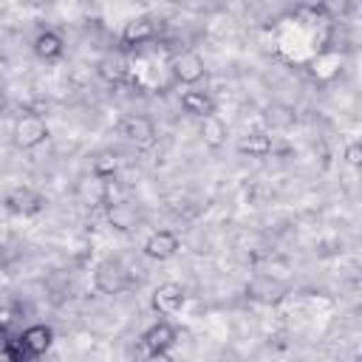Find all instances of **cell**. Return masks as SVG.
Masks as SVG:
<instances>
[{
	"label": "cell",
	"mask_w": 362,
	"mask_h": 362,
	"mask_svg": "<svg viewBox=\"0 0 362 362\" xmlns=\"http://www.w3.org/2000/svg\"><path fill=\"white\" fill-rule=\"evenodd\" d=\"M164 3H178V0H164Z\"/></svg>",
	"instance_id": "cell-21"
},
{
	"label": "cell",
	"mask_w": 362,
	"mask_h": 362,
	"mask_svg": "<svg viewBox=\"0 0 362 362\" xmlns=\"http://www.w3.org/2000/svg\"><path fill=\"white\" fill-rule=\"evenodd\" d=\"M181 107H184L189 116H198V119L215 113V102H212V96H209L206 90H201V88H195V85L187 88V90L181 93Z\"/></svg>",
	"instance_id": "cell-10"
},
{
	"label": "cell",
	"mask_w": 362,
	"mask_h": 362,
	"mask_svg": "<svg viewBox=\"0 0 362 362\" xmlns=\"http://www.w3.org/2000/svg\"><path fill=\"white\" fill-rule=\"evenodd\" d=\"M173 76H175V82H181V85H187V88H192V85H198L204 76H206V65H204V59L195 54V51H184V54H178L175 59H173Z\"/></svg>",
	"instance_id": "cell-2"
},
{
	"label": "cell",
	"mask_w": 362,
	"mask_h": 362,
	"mask_svg": "<svg viewBox=\"0 0 362 362\" xmlns=\"http://www.w3.org/2000/svg\"><path fill=\"white\" fill-rule=\"evenodd\" d=\"M153 311L161 314V317H170V314H178L187 303V294L178 283H161L156 291H153Z\"/></svg>",
	"instance_id": "cell-3"
},
{
	"label": "cell",
	"mask_w": 362,
	"mask_h": 362,
	"mask_svg": "<svg viewBox=\"0 0 362 362\" xmlns=\"http://www.w3.org/2000/svg\"><path fill=\"white\" fill-rule=\"evenodd\" d=\"M48 139V124L40 113H23L14 122V144L23 150H34Z\"/></svg>",
	"instance_id": "cell-1"
},
{
	"label": "cell",
	"mask_w": 362,
	"mask_h": 362,
	"mask_svg": "<svg viewBox=\"0 0 362 362\" xmlns=\"http://www.w3.org/2000/svg\"><path fill=\"white\" fill-rule=\"evenodd\" d=\"M107 223L119 232H130L139 223V212L130 201H107Z\"/></svg>",
	"instance_id": "cell-9"
},
{
	"label": "cell",
	"mask_w": 362,
	"mask_h": 362,
	"mask_svg": "<svg viewBox=\"0 0 362 362\" xmlns=\"http://www.w3.org/2000/svg\"><path fill=\"white\" fill-rule=\"evenodd\" d=\"M141 342L147 345V351H150L153 356H167V351H170L173 342H175V331H173L170 322L161 320V322H156V325H150V328L144 331Z\"/></svg>",
	"instance_id": "cell-7"
},
{
	"label": "cell",
	"mask_w": 362,
	"mask_h": 362,
	"mask_svg": "<svg viewBox=\"0 0 362 362\" xmlns=\"http://www.w3.org/2000/svg\"><path fill=\"white\" fill-rule=\"evenodd\" d=\"M178 249H181V240H178V235L170 232V229H158V232H153V235L144 240V255H147L150 260H170Z\"/></svg>",
	"instance_id": "cell-4"
},
{
	"label": "cell",
	"mask_w": 362,
	"mask_h": 362,
	"mask_svg": "<svg viewBox=\"0 0 362 362\" xmlns=\"http://www.w3.org/2000/svg\"><path fill=\"white\" fill-rule=\"evenodd\" d=\"M3 107H6V99H3V93H0V110H3Z\"/></svg>",
	"instance_id": "cell-20"
},
{
	"label": "cell",
	"mask_w": 362,
	"mask_h": 362,
	"mask_svg": "<svg viewBox=\"0 0 362 362\" xmlns=\"http://www.w3.org/2000/svg\"><path fill=\"white\" fill-rule=\"evenodd\" d=\"M113 170H116V158H113L110 153H102V156L96 158V164H93V173L102 175V178H110Z\"/></svg>",
	"instance_id": "cell-17"
},
{
	"label": "cell",
	"mask_w": 362,
	"mask_h": 362,
	"mask_svg": "<svg viewBox=\"0 0 362 362\" xmlns=\"http://www.w3.org/2000/svg\"><path fill=\"white\" fill-rule=\"evenodd\" d=\"M201 139L209 147H221L226 141V122L218 113H209L201 119Z\"/></svg>",
	"instance_id": "cell-13"
},
{
	"label": "cell",
	"mask_w": 362,
	"mask_h": 362,
	"mask_svg": "<svg viewBox=\"0 0 362 362\" xmlns=\"http://www.w3.org/2000/svg\"><path fill=\"white\" fill-rule=\"evenodd\" d=\"M153 37H156V23L150 17H133L122 28V40L130 42V45H141V42H147Z\"/></svg>",
	"instance_id": "cell-11"
},
{
	"label": "cell",
	"mask_w": 362,
	"mask_h": 362,
	"mask_svg": "<svg viewBox=\"0 0 362 362\" xmlns=\"http://www.w3.org/2000/svg\"><path fill=\"white\" fill-rule=\"evenodd\" d=\"M359 156H362V147L354 141V144H348V150H345V158H348V164H359Z\"/></svg>",
	"instance_id": "cell-18"
},
{
	"label": "cell",
	"mask_w": 362,
	"mask_h": 362,
	"mask_svg": "<svg viewBox=\"0 0 362 362\" xmlns=\"http://www.w3.org/2000/svg\"><path fill=\"white\" fill-rule=\"evenodd\" d=\"M34 54H37L40 59H45V62L59 59V57H62V40H59V34H54V31L37 34V37H34Z\"/></svg>",
	"instance_id": "cell-12"
},
{
	"label": "cell",
	"mask_w": 362,
	"mask_h": 362,
	"mask_svg": "<svg viewBox=\"0 0 362 362\" xmlns=\"http://www.w3.org/2000/svg\"><path fill=\"white\" fill-rule=\"evenodd\" d=\"M325 6H328L331 11H339V14H345V11L354 6V0H325Z\"/></svg>",
	"instance_id": "cell-19"
},
{
	"label": "cell",
	"mask_w": 362,
	"mask_h": 362,
	"mask_svg": "<svg viewBox=\"0 0 362 362\" xmlns=\"http://www.w3.org/2000/svg\"><path fill=\"white\" fill-rule=\"evenodd\" d=\"M119 133H122L127 141H136V144H150V141L156 139L153 122H150L147 116H139V113L124 116V119L119 122Z\"/></svg>",
	"instance_id": "cell-5"
},
{
	"label": "cell",
	"mask_w": 362,
	"mask_h": 362,
	"mask_svg": "<svg viewBox=\"0 0 362 362\" xmlns=\"http://www.w3.org/2000/svg\"><path fill=\"white\" fill-rule=\"evenodd\" d=\"M240 153H249V156H255V158H263V156L272 153V139H269L266 133H260V130L246 133V136L240 139Z\"/></svg>",
	"instance_id": "cell-14"
},
{
	"label": "cell",
	"mask_w": 362,
	"mask_h": 362,
	"mask_svg": "<svg viewBox=\"0 0 362 362\" xmlns=\"http://www.w3.org/2000/svg\"><path fill=\"white\" fill-rule=\"evenodd\" d=\"M11 198H17V201H23V204H17V206H11V209H14V212H25V215H28V212H37V209H40V204H42V198H40V195H34L31 189H23V192H14Z\"/></svg>",
	"instance_id": "cell-15"
},
{
	"label": "cell",
	"mask_w": 362,
	"mask_h": 362,
	"mask_svg": "<svg viewBox=\"0 0 362 362\" xmlns=\"http://www.w3.org/2000/svg\"><path fill=\"white\" fill-rule=\"evenodd\" d=\"M93 283H96V288H99V291H105V294H119V291L127 286V277H124V272H122V266H119V263L105 260V263H99V266H96Z\"/></svg>",
	"instance_id": "cell-6"
},
{
	"label": "cell",
	"mask_w": 362,
	"mask_h": 362,
	"mask_svg": "<svg viewBox=\"0 0 362 362\" xmlns=\"http://www.w3.org/2000/svg\"><path fill=\"white\" fill-rule=\"evenodd\" d=\"M99 74H102L105 79H122V76H124V62H122L119 57H105V59L99 62Z\"/></svg>",
	"instance_id": "cell-16"
},
{
	"label": "cell",
	"mask_w": 362,
	"mask_h": 362,
	"mask_svg": "<svg viewBox=\"0 0 362 362\" xmlns=\"http://www.w3.org/2000/svg\"><path fill=\"white\" fill-rule=\"evenodd\" d=\"M51 342H54V331H51V325H42V322L28 325V328L20 334V345H23L25 354H31V356L45 354Z\"/></svg>",
	"instance_id": "cell-8"
}]
</instances>
